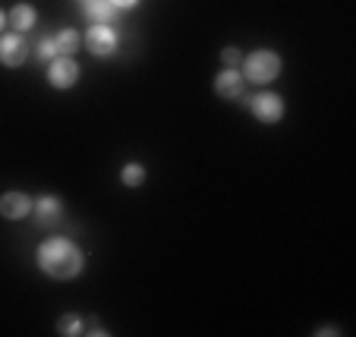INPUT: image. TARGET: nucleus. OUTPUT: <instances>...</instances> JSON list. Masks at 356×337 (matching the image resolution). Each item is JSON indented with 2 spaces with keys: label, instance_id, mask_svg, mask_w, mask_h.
Wrapping results in <instances>:
<instances>
[{
  "label": "nucleus",
  "instance_id": "2",
  "mask_svg": "<svg viewBox=\"0 0 356 337\" xmlns=\"http://www.w3.org/2000/svg\"><path fill=\"white\" fill-rule=\"evenodd\" d=\"M240 73L243 79L249 82H256V85H268V82H275L277 76H281V57L275 54V51H252L249 57H243L240 63Z\"/></svg>",
  "mask_w": 356,
  "mask_h": 337
},
{
  "label": "nucleus",
  "instance_id": "13",
  "mask_svg": "<svg viewBox=\"0 0 356 337\" xmlns=\"http://www.w3.org/2000/svg\"><path fill=\"white\" fill-rule=\"evenodd\" d=\"M86 331V322H82L76 312H67V315H60V322H57V334H63V337H76V334H82Z\"/></svg>",
  "mask_w": 356,
  "mask_h": 337
},
{
  "label": "nucleus",
  "instance_id": "1",
  "mask_svg": "<svg viewBox=\"0 0 356 337\" xmlns=\"http://www.w3.org/2000/svg\"><path fill=\"white\" fill-rule=\"evenodd\" d=\"M38 268L54 281H73L86 268V252L67 236H51L38 246Z\"/></svg>",
  "mask_w": 356,
  "mask_h": 337
},
{
  "label": "nucleus",
  "instance_id": "4",
  "mask_svg": "<svg viewBox=\"0 0 356 337\" xmlns=\"http://www.w3.org/2000/svg\"><path fill=\"white\" fill-rule=\"evenodd\" d=\"M29 57V41L22 32H3L0 35V63L10 69L22 67Z\"/></svg>",
  "mask_w": 356,
  "mask_h": 337
},
{
  "label": "nucleus",
  "instance_id": "17",
  "mask_svg": "<svg viewBox=\"0 0 356 337\" xmlns=\"http://www.w3.org/2000/svg\"><path fill=\"white\" fill-rule=\"evenodd\" d=\"M111 3H114L117 10H129V7H136L139 0H111Z\"/></svg>",
  "mask_w": 356,
  "mask_h": 337
},
{
  "label": "nucleus",
  "instance_id": "3",
  "mask_svg": "<svg viewBox=\"0 0 356 337\" xmlns=\"http://www.w3.org/2000/svg\"><path fill=\"white\" fill-rule=\"evenodd\" d=\"M79 76H82L79 63L67 54H57L54 60L47 63V82L54 88H73L76 82H79Z\"/></svg>",
  "mask_w": 356,
  "mask_h": 337
},
{
  "label": "nucleus",
  "instance_id": "10",
  "mask_svg": "<svg viewBox=\"0 0 356 337\" xmlns=\"http://www.w3.org/2000/svg\"><path fill=\"white\" fill-rule=\"evenodd\" d=\"M82 10H86V19L92 26H114V19H117V7L111 0H86Z\"/></svg>",
  "mask_w": 356,
  "mask_h": 337
},
{
  "label": "nucleus",
  "instance_id": "8",
  "mask_svg": "<svg viewBox=\"0 0 356 337\" xmlns=\"http://www.w3.org/2000/svg\"><path fill=\"white\" fill-rule=\"evenodd\" d=\"M35 199H29L26 192H3L0 196V215L7 221H22V217L32 215Z\"/></svg>",
  "mask_w": 356,
  "mask_h": 337
},
{
  "label": "nucleus",
  "instance_id": "18",
  "mask_svg": "<svg viewBox=\"0 0 356 337\" xmlns=\"http://www.w3.org/2000/svg\"><path fill=\"white\" fill-rule=\"evenodd\" d=\"M316 334H337V328H334V324H325V328H318Z\"/></svg>",
  "mask_w": 356,
  "mask_h": 337
},
{
  "label": "nucleus",
  "instance_id": "19",
  "mask_svg": "<svg viewBox=\"0 0 356 337\" xmlns=\"http://www.w3.org/2000/svg\"><path fill=\"white\" fill-rule=\"evenodd\" d=\"M3 26H7V16H3V10H0V35H3Z\"/></svg>",
  "mask_w": 356,
  "mask_h": 337
},
{
  "label": "nucleus",
  "instance_id": "5",
  "mask_svg": "<svg viewBox=\"0 0 356 337\" xmlns=\"http://www.w3.org/2000/svg\"><path fill=\"white\" fill-rule=\"evenodd\" d=\"M249 108H252V114H256V120L259 123H281V117H284V98L281 94H275V92H262V94H256V98H252V104H249Z\"/></svg>",
  "mask_w": 356,
  "mask_h": 337
},
{
  "label": "nucleus",
  "instance_id": "12",
  "mask_svg": "<svg viewBox=\"0 0 356 337\" xmlns=\"http://www.w3.org/2000/svg\"><path fill=\"white\" fill-rule=\"evenodd\" d=\"M54 44H57V54H76L79 51V32H73V28H60V32L54 35Z\"/></svg>",
  "mask_w": 356,
  "mask_h": 337
},
{
  "label": "nucleus",
  "instance_id": "6",
  "mask_svg": "<svg viewBox=\"0 0 356 337\" xmlns=\"http://www.w3.org/2000/svg\"><path fill=\"white\" fill-rule=\"evenodd\" d=\"M117 44H120V38L111 26H92L86 32V47L95 57H111L117 51Z\"/></svg>",
  "mask_w": 356,
  "mask_h": 337
},
{
  "label": "nucleus",
  "instance_id": "9",
  "mask_svg": "<svg viewBox=\"0 0 356 337\" xmlns=\"http://www.w3.org/2000/svg\"><path fill=\"white\" fill-rule=\"evenodd\" d=\"M32 215H35V221H38L41 227H51V224L60 221V215H63V202H60L57 196H41V199H35Z\"/></svg>",
  "mask_w": 356,
  "mask_h": 337
},
{
  "label": "nucleus",
  "instance_id": "11",
  "mask_svg": "<svg viewBox=\"0 0 356 337\" xmlns=\"http://www.w3.org/2000/svg\"><path fill=\"white\" fill-rule=\"evenodd\" d=\"M7 22L16 28V32H32L35 28V22H38V10L32 7V3H16L13 10H10V16H7Z\"/></svg>",
  "mask_w": 356,
  "mask_h": 337
},
{
  "label": "nucleus",
  "instance_id": "16",
  "mask_svg": "<svg viewBox=\"0 0 356 337\" xmlns=\"http://www.w3.org/2000/svg\"><path fill=\"white\" fill-rule=\"evenodd\" d=\"M221 60H224V67H240L243 57H240V51H236V47H224V51H221Z\"/></svg>",
  "mask_w": 356,
  "mask_h": 337
},
{
  "label": "nucleus",
  "instance_id": "15",
  "mask_svg": "<svg viewBox=\"0 0 356 337\" xmlns=\"http://www.w3.org/2000/svg\"><path fill=\"white\" fill-rule=\"evenodd\" d=\"M35 54H38V60H44V63H51L57 57V44H54V38L47 35V38H41L38 41V47H35Z\"/></svg>",
  "mask_w": 356,
  "mask_h": 337
},
{
  "label": "nucleus",
  "instance_id": "14",
  "mask_svg": "<svg viewBox=\"0 0 356 337\" xmlns=\"http://www.w3.org/2000/svg\"><path fill=\"white\" fill-rule=\"evenodd\" d=\"M120 183L123 186H142V183H145V167H142V164H127V167L120 170Z\"/></svg>",
  "mask_w": 356,
  "mask_h": 337
},
{
  "label": "nucleus",
  "instance_id": "7",
  "mask_svg": "<svg viewBox=\"0 0 356 337\" xmlns=\"http://www.w3.org/2000/svg\"><path fill=\"white\" fill-rule=\"evenodd\" d=\"M215 92L224 101H236V98H243V92H246V79H243V73L236 67H224L221 73L215 76Z\"/></svg>",
  "mask_w": 356,
  "mask_h": 337
}]
</instances>
